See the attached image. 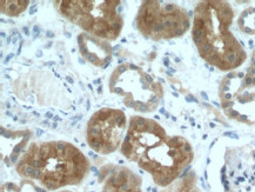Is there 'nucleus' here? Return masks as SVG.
<instances>
[{
  "mask_svg": "<svg viewBox=\"0 0 255 192\" xmlns=\"http://www.w3.org/2000/svg\"><path fill=\"white\" fill-rule=\"evenodd\" d=\"M186 100H187V102H189V103H191V102H198V100L195 98H193L192 96H188L187 98H186Z\"/></svg>",
  "mask_w": 255,
  "mask_h": 192,
  "instance_id": "20",
  "label": "nucleus"
},
{
  "mask_svg": "<svg viewBox=\"0 0 255 192\" xmlns=\"http://www.w3.org/2000/svg\"><path fill=\"white\" fill-rule=\"evenodd\" d=\"M5 106H6V107H8V109H9V107H11V104H9V103H6V104H5Z\"/></svg>",
  "mask_w": 255,
  "mask_h": 192,
  "instance_id": "52",
  "label": "nucleus"
},
{
  "mask_svg": "<svg viewBox=\"0 0 255 192\" xmlns=\"http://www.w3.org/2000/svg\"><path fill=\"white\" fill-rule=\"evenodd\" d=\"M85 57H86L87 59L90 60V61H92V63L97 64V61H98V58H97L96 54H86V56H85Z\"/></svg>",
  "mask_w": 255,
  "mask_h": 192,
  "instance_id": "11",
  "label": "nucleus"
},
{
  "mask_svg": "<svg viewBox=\"0 0 255 192\" xmlns=\"http://www.w3.org/2000/svg\"><path fill=\"white\" fill-rule=\"evenodd\" d=\"M165 116H166V118H169V117H171V116H169V113H167V112L165 113Z\"/></svg>",
  "mask_w": 255,
  "mask_h": 192,
  "instance_id": "56",
  "label": "nucleus"
},
{
  "mask_svg": "<svg viewBox=\"0 0 255 192\" xmlns=\"http://www.w3.org/2000/svg\"><path fill=\"white\" fill-rule=\"evenodd\" d=\"M123 63H124L123 58H119V59H118V64H123Z\"/></svg>",
  "mask_w": 255,
  "mask_h": 192,
  "instance_id": "41",
  "label": "nucleus"
},
{
  "mask_svg": "<svg viewBox=\"0 0 255 192\" xmlns=\"http://www.w3.org/2000/svg\"><path fill=\"white\" fill-rule=\"evenodd\" d=\"M13 57H14V54H13V53H11V54H8V56L7 57H6L5 58V60H4V63L5 64H8L9 63V60H11L12 59V58Z\"/></svg>",
  "mask_w": 255,
  "mask_h": 192,
  "instance_id": "16",
  "label": "nucleus"
},
{
  "mask_svg": "<svg viewBox=\"0 0 255 192\" xmlns=\"http://www.w3.org/2000/svg\"><path fill=\"white\" fill-rule=\"evenodd\" d=\"M233 106V102H224L222 103V107H224V109H228V107H232Z\"/></svg>",
  "mask_w": 255,
  "mask_h": 192,
  "instance_id": "13",
  "label": "nucleus"
},
{
  "mask_svg": "<svg viewBox=\"0 0 255 192\" xmlns=\"http://www.w3.org/2000/svg\"><path fill=\"white\" fill-rule=\"evenodd\" d=\"M152 32L153 33H161V32H166L165 25H163V21H156L154 25L152 26Z\"/></svg>",
  "mask_w": 255,
  "mask_h": 192,
  "instance_id": "2",
  "label": "nucleus"
},
{
  "mask_svg": "<svg viewBox=\"0 0 255 192\" xmlns=\"http://www.w3.org/2000/svg\"><path fill=\"white\" fill-rule=\"evenodd\" d=\"M79 63H80V64H83V65H85V64H86V61H85V60L83 59V58H79Z\"/></svg>",
  "mask_w": 255,
  "mask_h": 192,
  "instance_id": "35",
  "label": "nucleus"
},
{
  "mask_svg": "<svg viewBox=\"0 0 255 192\" xmlns=\"http://www.w3.org/2000/svg\"><path fill=\"white\" fill-rule=\"evenodd\" d=\"M66 80H67V81H68V83H70V84H73V83H74L73 78H72V77H70V76H67V77H66Z\"/></svg>",
  "mask_w": 255,
  "mask_h": 192,
  "instance_id": "25",
  "label": "nucleus"
},
{
  "mask_svg": "<svg viewBox=\"0 0 255 192\" xmlns=\"http://www.w3.org/2000/svg\"><path fill=\"white\" fill-rule=\"evenodd\" d=\"M135 110H139L140 112H146L147 110H148V106H147V104H143L141 102H136Z\"/></svg>",
  "mask_w": 255,
  "mask_h": 192,
  "instance_id": "9",
  "label": "nucleus"
},
{
  "mask_svg": "<svg viewBox=\"0 0 255 192\" xmlns=\"http://www.w3.org/2000/svg\"><path fill=\"white\" fill-rule=\"evenodd\" d=\"M65 37H66V38H68V39H70V38L72 37V35H71L70 33H68V32H66V33H65Z\"/></svg>",
  "mask_w": 255,
  "mask_h": 192,
  "instance_id": "42",
  "label": "nucleus"
},
{
  "mask_svg": "<svg viewBox=\"0 0 255 192\" xmlns=\"http://www.w3.org/2000/svg\"><path fill=\"white\" fill-rule=\"evenodd\" d=\"M145 80H146L148 84H151V85L153 84V78H152L151 76H148V74H146V76H145Z\"/></svg>",
  "mask_w": 255,
  "mask_h": 192,
  "instance_id": "17",
  "label": "nucleus"
},
{
  "mask_svg": "<svg viewBox=\"0 0 255 192\" xmlns=\"http://www.w3.org/2000/svg\"><path fill=\"white\" fill-rule=\"evenodd\" d=\"M201 96H202V97H204V99H206V100H207V99H208L207 94H206L205 92H201Z\"/></svg>",
  "mask_w": 255,
  "mask_h": 192,
  "instance_id": "34",
  "label": "nucleus"
},
{
  "mask_svg": "<svg viewBox=\"0 0 255 192\" xmlns=\"http://www.w3.org/2000/svg\"><path fill=\"white\" fill-rule=\"evenodd\" d=\"M238 77H239V78H245V73H243V72L238 73Z\"/></svg>",
  "mask_w": 255,
  "mask_h": 192,
  "instance_id": "37",
  "label": "nucleus"
},
{
  "mask_svg": "<svg viewBox=\"0 0 255 192\" xmlns=\"http://www.w3.org/2000/svg\"><path fill=\"white\" fill-rule=\"evenodd\" d=\"M86 110H90V100L86 102Z\"/></svg>",
  "mask_w": 255,
  "mask_h": 192,
  "instance_id": "39",
  "label": "nucleus"
},
{
  "mask_svg": "<svg viewBox=\"0 0 255 192\" xmlns=\"http://www.w3.org/2000/svg\"><path fill=\"white\" fill-rule=\"evenodd\" d=\"M101 92H103V86H99V87H98V93H101Z\"/></svg>",
  "mask_w": 255,
  "mask_h": 192,
  "instance_id": "36",
  "label": "nucleus"
},
{
  "mask_svg": "<svg viewBox=\"0 0 255 192\" xmlns=\"http://www.w3.org/2000/svg\"><path fill=\"white\" fill-rule=\"evenodd\" d=\"M42 125H48V122H47V120H45V122H42Z\"/></svg>",
  "mask_w": 255,
  "mask_h": 192,
  "instance_id": "53",
  "label": "nucleus"
},
{
  "mask_svg": "<svg viewBox=\"0 0 255 192\" xmlns=\"http://www.w3.org/2000/svg\"><path fill=\"white\" fill-rule=\"evenodd\" d=\"M42 133H44V131H42V130H37V137H40Z\"/></svg>",
  "mask_w": 255,
  "mask_h": 192,
  "instance_id": "30",
  "label": "nucleus"
},
{
  "mask_svg": "<svg viewBox=\"0 0 255 192\" xmlns=\"http://www.w3.org/2000/svg\"><path fill=\"white\" fill-rule=\"evenodd\" d=\"M114 122H116V124L119 125V126L125 125L126 120H125V116L123 115V112L117 111V116H116V118H114Z\"/></svg>",
  "mask_w": 255,
  "mask_h": 192,
  "instance_id": "3",
  "label": "nucleus"
},
{
  "mask_svg": "<svg viewBox=\"0 0 255 192\" xmlns=\"http://www.w3.org/2000/svg\"><path fill=\"white\" fill-rule=\"evenodd\" d=\"M158 80L160 81V83H163V81H165V80H163V79H162V78H159V79H158Z\"/></svg>",
  "mask_w": 255,
  "mask_h": 192,
  "instance_id": "58",
  "label": "nucleus"
},
{
  "mask_svg": "<svg viewBox=\"0 0 255 192\" xmlns=\"http://www.w3.org/2000/svg\"><path fill=\"white\" fill-rule=\"evenodd\" d=\"M12 38H13V37H11V35H9V37H7V39H6V41H7V43H6V44H11Z\"/></svg>",
  "mask_w": 255,
  "mask_h": 192,
  "instance_id": "32",
  "label": "nucleus"
},
{
  "mask_svg": "<svg viewBox=\"0 0 255 192\" xmlns=\"http://www.w3.org/2000/svg\"><path fill=\"white\" fill-rule=\"evenodd\" d=\"M52 128H53V129H57V128H58V124H57V123H53V124H52Z\"/></svg>",
  "mask_w": 255,
  "mask_h": 192,
  "instance_id": "45",
  "label": "nucleus"
},
{
  "mask_svg": "<svg viewBox=\"0 0 255 192\" xmlns=\"http://www.w3.org/2000/svg\"><path fill=\"white\" fill-rule=\"evenodd\" d=\"M13 120H14V122H17L18 117H17V116H13Z\"/></svg>",
  "mask_w": 255,
  "mask_h": 192,
  "instance_id": "51",
  "label": "nucleus"
},
{
  "mask_svg": "<svg viewBox=\"0 0 255 192\" xmlns=\"http://www.w3.org/2000/svg\"><path fill=\"white\" fill-rule=\"evenodd\" d=\"M94 84H100V85H101V80H100V79L94 80Z\"/></svg>",
  "mask_w": 255,
  "mask_h": 192,
  "instance_id": "47",
  "label": "nucleus"
},
{
  "mask_svg": "<svg viewBox=\"0 0 255 192\" xmlns=\"http://www.w3.org/2000/svg\"><path fill=\"white\" fill-rule=\"evenodd\" d=\"M100 128L99 125L97 126H88V136H92V137H98L100 136Z\"/></svg>",
  "mask_w": 255,
  "mask_h": 192,
  "instance_id": "4",
  "label": "nucleus"
},
{
  "mask_svg": "<svg viewBox=\"0 0 255 192\" xmlns=\"http://www.w3.org/2000/svg\"><path fill=\"white\" fill-rule=\"evenodd\" d=\"M18 37H13L12 38V44H17V41H18Z\"/></svg>",
  "mask_w": 255,
  "mask_h": 192,
  "instance_id": "28",
  "label": "nucleus"
},
{
  "mask_svg": "<svg viewBox=\"0 0 255 192\" xmlns=\"http://www.w3.org/2000/svg\"><path fill=\"white\" fill-rule=\"evenodd\" d=\"M168 59H167V58H165V59H163V65H165V66H168V65H169V63H168Z\"/></svg>",
  "mask_w": 255,
  "mask_h": 192,
  "instance_id": "29",
  "label": "nucleus"
},
{
  "mask_svg": "<svg viewBox=\"0 0 255 192\" xmlns=\"http://www.w3.org/2000/svg\"><path fill=\"white\" fill-rule=\"evenodd\" d=\"M35 56H37L38 58H41V57H42V52H41V50H38L37 53H35Z\"/></svg>",
  "mask_w": 255,
  "mask_h": 192,
  "instance_id": "26",
  "label": "nucleus"
},
{
  "mask_svg": "<svg viewBox=\"0 0 255 192\" xmlns=\"http://www.w3.org/2000/svg\"><path fill=\"white\" fill-rule=\"evenodd\" d=\"M173 96H174V97H179V94L176 93V92H173Z\"/></svg>",
  "mask_w": 255,
  "mask_h": 192,
  "instance_id": "59",
  "label": "nucleus"
},
{
  "mask_svg": "<svg viewBox=\"0 0 255 192\" xmlns=\"http://www.w3.org/2000/svg\"><path fill=\"white\" fill-rule=\"evenodd\" d=\"M228 115H230L232 118H238V117H240V113L235 111V110H230V111H228Z\"/></svg>",
  "mask_w": 255,
  "mask_h": 192,
  "instance_id": "12",
  "label": "nucleus"
},
{
  "mask_svg": "<svg viewBox=\"0 0 255 192\" xmlns=\"http://www.w3.org/2000/svg\"><path fill=\"white\" fill-rule=\"evenodd\" d=\"M53 120H54V122H61V120H63V118H60V117L55 116L54 118H53Z\"/></svg>",
  "mask_w": 255,
  "mask_h": 192,
  "instance_id": "27",
  "label": "nucleus"
},
{
  "mask_svg": "<svg viewBox=\"0 0 255 192\" xmlns=\"http://www.w3.org/2000/svg\"><path fill=\"white\" fill-rule=\"evenodd\" d=\"M159 103V98L156 96L152 97L151 100H148V104H158Z\"/></svg>",
  "mask_w": 255,
  "mask_h": 192,
  "instance_id": "14",
  "label": "nucleus"
},
{
  "mask_svg": "<svg viewBox=\"0 0 255 192\" xmlns=\"http://www.w3.org/2000/svg\"><path fill=\"white\" fill-rule=\"evenodd\" d=\"M129 67L132 68V70H138V66H135V65H133V64H130Z\"/></svg>",
  "mask_w": 255,
  "mask_h": 192,
  "instance_id": "33",
  "label": "nucleus"
},
{
  "mask_svg": "<svg viewBox=\"0 0 255 192\" xmlns=\"http://www.w3.org/2000/svg\"><path fill=\"white\" fill-rule=\"evenodd\" d=\"M55 145V150H57L58 154H63V152H66V150L68 148L67 144H65V143H57Z\"/></svg>",
  "mask_w": 255,
  "mask_h": 192,
  "instance_id": "7",
  "label": "nucleus"
},
{
  "mask_svg": "<svg viewBox=\"0 0 255 192\" xmlns=\"http://www.w3.org/2000/svg\"><path fill=\"white\" fill-rule=\"evenodd\" d=\"M0 132H1V135H4V133L6 132L5 131V128H2V126H1V128H0Z\"/></svg>",
  "mask_w": 255,
  "mask_h": 192,
  "instance_id": "38",
  "label": "nucleus"
},
{
  "mask_svg": "<svg viewBox=\"0 0 255 192\" xmlns=\"http://www.w3.org/2000/svg\"><path fill=\"white\" fill-rule=\"evenodd\" d=\"M22 31H24V33H25L26 35H28V34H29V30H28V27H26V26H24V27H22Z\"/></svg>",
  "mask_w": 255,
  "mask_h": 192,
  "instance_id": "24",
  "label": "nucleus"
},
{
  "mask_svg": "<svg viewBox=\"0 0 255 192\" xmlns=\"http://www.w3.org/2000/svg\"><path fill=\"white\" fill-rule=\"evenodd\" d=\"M35 6H37V5H32L31 6V7H29V14H34V12L35 11H37V8H35Z\"/></svg>",
  "mask_w": 255,
  "mask_h": 192,
  "instance_id": "18",
  "label": "nucleus"
},
{
  "mask_svg": "<svg viewBox=\"0 0 255 192\" xmlns=\"http://www.w3.org/2000/svg\"><path fill=\"white\" fill-rule=\"evenodd\" d=\"M87 87H88V89H90V90H93V86H92V84H88Z\"/></svg>",
  "mask_w": 255,
  "mask_h": 192,
  "instance_id": "48",
  "label": "nucleus"
},
{
  "mask_svg": "<svg viewBox=\"0 0 255 192\" xmlns=\"http://www.w3.org/2000/svg\"><path fill=\"white\" fill-rule=\"evenodd\" d=\"M5 78H6V79H8V80H11V79H12V78H11V77H9V76H8V74H5Z\"/></svg>",
  "mask_w": 255,
  "mask_h": 192,
  "instance_id": "49",
  "label": "nucleus"
},
{
  "mask_svg": "<svg viewBox=\"0 0 255 192\" xmlns=\"http://www.w3.org/2000/svg\"><path fill=\"white\" fill-rule=\"evenodd\" d=\"M176 9H178V7H176V5H174V4H166L165 6H163V11H165L166 14L175 12Z\"/></svg>",
  "mask_w": 255,
  "mask_h": 192,
  "instance_id": "8",
  "label": "nucleus"
},
{
  "mask_svg": "<svg viewBox=\"0 0 255 192\" xmlns=\"http://www.w3.org/2000/svg\"><path fill=\"white\" fill-rule=\"evenodd\" d=\"M46 117H47V118H52V119H53V118H54V117H53V115H52V113H51V112H47V113H46Z\"/></svg>",
  "mask_w": 255,
  "mask_h": 192,
  "instance_id": "31",
  "label": "nucleus"
},
{
  "mask_svg": "<svg viewBox=\"0 0 255 192\" xmlns=\"http://www.w3.org/2000/svg\"><path fill=\"white\" fill-rule=\"evenodd\" d=\"M55 63L54 61H50V63H47V64H45V65H47V66H51V65H54Z\"/></svg>",
  "mask_w": 255,
  "mask_h": 192,
  "instance_id": "46",
  "label": "nucleus"
},
{
  "mask_svg": "<svg viewBox=\"0 0 255 192\" xmlns=\"http://www.w3.org/2000/svg\"><path fill=\"white\" fill-rule=\"evenodd\" d=\"M118 48H119V45H117V46H114V48H113V51H117Z\"/></svg>",
  "mask_w": 255,
  "mask_h": 192,
  "instance_id": "54",
  "label": "nucleus"
},
{
  "mask_svg": "<svg viewBox=\"0 0 255 192\" xmlns=\"http://www.w3.org/2000/svg\"><path fill=\"white\" fill-rule=\"evenodd\" d=\"M180 180H181V184L179 185L176 192H200L195 187V172L192 171L188 175L186 174Z\"/></svg>",
  "mask_w": 255,
  "mask_h": 192,
  "instance_id": "1",
  "label": "nucleus"
},
{
  "mask_svg": "<svg viewBox=\"0 0 255 192\" xmlns=\"http://www.w3.org/2000/svg\"><path fill=\"white\" fill-rule=\"evenodd\" d=\"M0 35H1V38H5L6 33H5V32H0Z\"/></svg>",
  "mask_w": 255,
  "mask_h": 192,
  "instance_id": "44",
  "label": "nucleus"
},
{
  "mask_svg": "<svg viewBox=\"0 0 255 192\" xmlns=\"http://www.w3.org/2000/svg\"><path fill=\"white\" fill-rule=\"evenodd\" d=\"M17 161H18V155H12L11 162L12 163H17Z\"/></svg>",
  "mask_w": 255,
  "mask_h": 192,
  "instance_id": "19",
  "label": "nucleus"
},
{
  "mask_svg": "<svg viewBox=\"0 0 255 192\" xmlns=\"http://www.w3.org/2000/svg\"><path fill=\"white\" fill-rule=\"evenodd\" d=\"M136 120V126H138L139 130H146V125H147V120L145 118H142V117H138V118H135Z\"/></svg>",
  "mask_w": 255,
  "mask_h": 192,
  "instance_id": "5",
  "label": "nucleus"
},
{
  "mask_svg": "<svg viewBox=\"0 0 255 192\" xmlns=\"http://www.w3.org/2000/svg\"><path fill=\"white\" fill-rule=\"evenodd\" d=\"M126 105L128 107H132V109H135L136 107V102H126Z\"/></svg>",
  "mask_w": 255,
  "mask_h": 192,
  "instance_id": "15",
  "label": "nucleus"
},
{
  "mask_svg": "<svg viewBox=\"0 0 255 192\" xmlns=\"http://www.w3.org/2000/svg\"><path fill=\"white\" fill-rule=\"evenodd\" d=\"M125 70H126V66H124V65H120L119 68H118V71H119V72H124Z\"/></svg>",
  "mask_w": 255,
  "mask_h": 192,
  "instance_id": "23",
  "label": "nucleus"
},
{
  "mask_svg": "<svg viewBox=\"0 0 255 192\" xmlns=\"http://www.w3.org/2000/svg\"><path fill=\"white\" fill-rule=\"evenodd\" d=\"M253 78L254 77H252V76H247L245 77V80H244V85L245 86H251V85H253Z\"/></svg>",
  "mask_w": 255,
  "mask_h": 192,
  "instance_id": "10",
  "label": "nucleus"
},
{
  "mask_svg": "<svg viewBox=\"0 0 255 192\" xmlns=\"http://www.w3.org/2000/svg\"><path fill=\"white\" fill-rule=\"evenodd\" d=\"M46 37L47 38H53L54 37V33L52 31H47L46 32Z\"/></svg>",
  "mask_w": 255,
  "mask_h": 192,
  "instance_id": "21",
  "label": "nucleus"
},
{
  "mask_svg": "<svg viewBox=\"0 0 255 192\" xmlns=\"http://www.w3.org/2000/svg\"><path fill=\"white\" fill-rule=\"evenodd\" d=\"M154 118H155L156 120H160V117H159V116H155V117H154Z\"/></svg>",
  "mask_w": 255,
  "mask_h": 192,
  "instance_id": "60",
  "label": "nucleus"
},
{
  "mask_svg": "<svg viewBox=\"0 0 255 192\" xmlns=\"http://www.w3.org/2000/svg\"><path fill=\"white\" fill-rule=\"evenodd\" d=\"M33 115H34V116H37V117H39V113H38V112H33Z\"/></svg>",
  "mask_w": 255,
  "mask_h": 192,
  "instance_id": "61",
  "label": "nucleus"
},
{
  "mask_svg": "<svg viewBox=\"0 0 255 192\" xmlns=\"http://www.w3.org/2000/svg\"><path fill=\"white\" fill-rule=\"evenodd\" d=\"M174 60H175V63H180V59H179V58H174Z\"/></svg>",
  "mask_w": 255,
  "mask_h": 192,
  "instance_id": "55",
  "label": "nucleus"
},
{
  "mask_svg": "<svg viewBox=\"0 0 255 192\" xmlns=\"http://www.w3.org/2000/svg\"><path fill=\"white\" fill-rule=\"evenodd\" d=\"M76 124H77V120H74V122H73V123H72V124H71V125H72V126H74V125H76Z\"/></svg>",
  "mask_w": 255,
  "mask_h": 192,
  "instance_id": "57",
  "label": "nucleus"
},
{
  "mask_svg": "<svg viewBox=\"0 0 255 192\" xmlns=\"http://www.w3.org/2000/svg\"><path fill=\"white\" fill-rule=\"evenodd\" d=\"M160 113H162V115H165V110H163V109H160Z\"/></svg>",
  "mask_w": 255,
  "mask_h": 192,
  "instance_id": "50",
  "label": "nucleus"
},
{
  "mask_svg": "<svg viewBox=\"0 0 255 192\" xmlns=\"http://www.w3.org/2000/svg\"><path fill=\"white\" fill-rule=\"evenodd\" d=\"M111 28L118 33L120 31V28H122V20H119V18H116V20L111 24Z\"/></svg>",
  "mask_w": 255,
  "mask_h": 192,
  "instance_id": "6",
  "label": "nucleus"
},
{
  "mask_svg": "<svg viewBox=\"0 0 255 192\" xmlns=\"http://www.w3.org/2000/svg\"><path fill=\"white\" fill-rule=\"evenodd\" d=\"M4 137H6V138H11L12 137V132H9V131H6L4 135H2Z\"/></svg>",
  "mask_w": 255,
  "mask_h": 192,
  "instance_id": "22",
  "label": "nucleus"
},
{
  "mask_svg": "<svg viewBox=\"0 0 255 192\" xmlns=\"http://www.w3.org/2000/svg\"><path fill=\"white\" fill-rule=\"evenodd\" d=\"M52 44H53V43H52V41H50V43H48L46 46H45V48H50L52 46Z\"/></svg>",
  "mask_w": 255,
  "mask_h": 192,
  "instance_id": "40",
  "label": "nucleus"
},
{
  "mask_svg": "<svg viewBox=\"0 0 255 192\" xmlns=\"http://www.w3.org/2000/svg\"><path fill=\"white\" fill-rule=\"evenodd\" d=\"M118 12L119 13L123 12V6H119V7H118Z\"/></svg>",
  "mask_w": 255,
  "mask_h": 192,
  "instance_id": "43",
  "label": "nucleus"
}]
</instances>
